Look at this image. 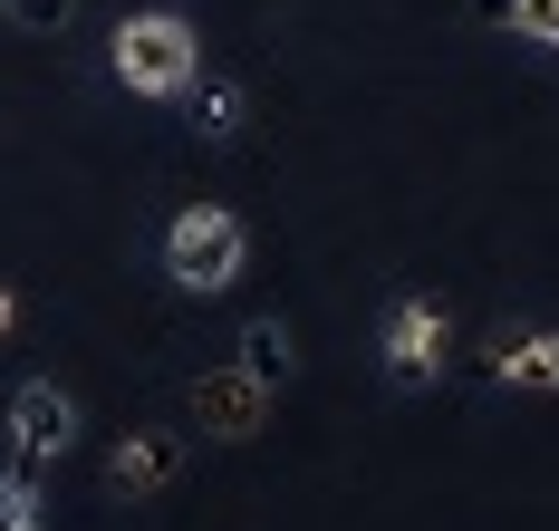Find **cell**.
<instances>
[{
	"label": "cell",
	"mask_w": 559,
	"mask_h": 531,
	"mask_svg": "<svg viewBox=\"0 0 559 531\" xmlns=\"http://www.w3.org/2000/svg\"><path fill=\"white\" fill-rule=\"evenodd\" d=\"M116 78H126L135 97H183V87L203 78L193 20H174V10H135V20H116Z\"/></svg>",
	"instance_id": "cell-1"
},
{
	"label": "cell",
	"mask_w": 559,
	"mask_h": 531,
	"mask_svg": "<svg viewBox=\"0 0 559 531\" xmlns=\"http://www.w3.org/2000/svg\"><path fill=\"white\" fill-rule=\"evenodd\" d=\"M241 261H251V241H241V223H231L223 203H193L165 233V281L174 291H231Z\"/></svg>",
	"instance_id": "cell-2"
},
{
	"label": "cell",
	"mask_w": 559,
	"mask_h": 531,
	"mask_svg": "<svg viewBox=\"0 0 559 531\" xmlns=\"http://www.w3.org/2000/svg\"><path fill=\"white\" fill-rule=\"evenodd\" d=\"M444 349H453V329H444L435 299H395L386 309V377L395 387H435L444 377Z\"/></svg>",
	"instance_id": "cell-3"
},
{
	"label": "cell",
	"mask_w": 559,
	"mask_h": 531,
	"mask_svg": "<svg viewBox=\"0 0 559 531\" xmlns=\"http://www.w3.org/2000/svg\"><path fill=\"white\" fill-rule=\"evenodd\" d=\"M193 415H203L213 445H241V435H261V415H271V377H251V367H213V377L193 387Z\"/></svg>",
	"instance_id": "cell-4"
},
{
	"label": "cell",
	"mask_w": 559,
	"mask_h": 531,
	"mask_svg": "<svg viewBox=\"0 0 559 531\" xmlns=\"http://www.w3.org/2000/svg\"><path fill=\"white\" fill-rule=\"evenodd\" d=\"M10 435H20V464L68 455V435H78V397H68V387H20V397H10Z\"/></svg>",
	"instance_id": "cell-5"
},
{
	"label": "cell",
	"mask_w": 559,
	"mask_h": 531,
	"mask_svg": "<svg viewBox=\"0 0 559 531\" xmlns=\"http://www.w3.org/2000/svg\"><path fill=\"white\" fill-rule=\"evenodd\" d=\"M492 377L531 387V397H559V329H511L502 349H492Z\"/></svg>",
	"instance_id": "cell-6"
},
{
	"label": "cell",
	"mask_w": 559,
	"mask_h": 531,
	"mask_svg": "<svg viewBox=\"0 0 559 531\" xmlns=\"http://www.w3.org/2000/svg\"><path fill=\"white\" fill-rule=\"evenodd\" d=\"M174 464H183V435H126L116 464H107V483H116V493H165Z\"/></svg>",
	"instance_id": "cell-7"
},
{
	"label": "cell",
	"mask_w": 559,
	"mask_h": 531,
	"mask_svg": "<svg viewBox=\"0 0 559 531\" xmlns=\"http://www.w3.org/2000/svg\"><path fill=\"white\" fill-rule=\"evenodd\" d=\"M183 97H193V126H203V135H241V117H251V97H241L231 78H213V87H183Z\"/></svg>",
	"instance_id": "cell-8"
},
{
	"label": "cell",
	"mask_w": 559,
	"mask_h": 531,
	"mask_svg": "<svg viewBox=\"0 0 559 531\" xmlns=\"http://www.w3.org/2000/svg\"><path fill=\"white\" fill-rule=\"evenodd\" d=\"M483 20H502V30H521V39L559 49V0H483Z\"/></svg>",
	"instance_id": "cell-9"
},
{
	"label": "cell",
	"mask_w": 559,
	"mask_h": 531,
	"mask_svg": "<svg viewBox=\"0 0 559 531\" xmlns=\"http://www.w3.org/2000/svg\"><path fill=\"white\" fill-rule=\"evenodd\" d=\"M241 367H251V377H289V329H280V319H251V329H241Z\"/></svg>",
	"instance_id": "cell-10"
},
{
	"label": "cell",
	"mask_w": 559,
	"mask_h": 531,
	"mask_svg": "<svg viewBox=\"0 0 559 531\" xmlns=\"http://www.w3.org/2000/svg\"><path fill=\"white\" fill-rule=\"evenodd\" d=\"M20 522H39V483H29V464L0 473V531H20Z\"/></svg>",
	"instance_id": "cell-11"
},
{
	"label": "cell",
	"mask_w": 559,
	"mask_h": 531,
	"mask_svg": "<svg viewBox=\"0 0 559 531\" xmlns=\"http://www.w3.org/2000/svg\"><path fill=\"white\" fill-rule=\"evenodd\" d=\"M0 10H10L20 30H68V10H78V0H0Z\"/></svg>",
	"instance_id": "cell-12"
},
{
	"label": "cell",
	"mask_w": 559,
	"mask_h": 531,
	"mask_svg": "<svg viewBox=\"0 0 559 531\" xmlns=\"http://www.w3.org/2000/svg\"><path fill=\"white\" fill-rule=\"evenodd\" d=\"M10 319H20V299H10V291H0V339H10Z\"/></svg>",
	"instance_id": "cell-13"
},
{
	"label": "cell",
	"mask_w": 559,
	"mask_h": 531,
	"mask_svg": "<svg viewBox=\"0 0 559 531\" xmlns=\"http://www.w3.org/2000/svg\"><path fill=\"white\" fill-rule=\"evenodd\" d=\"M20 531H49V522H20Z\"/></svg>",
	"instance_id": "cell-14"
}]
</instances>
